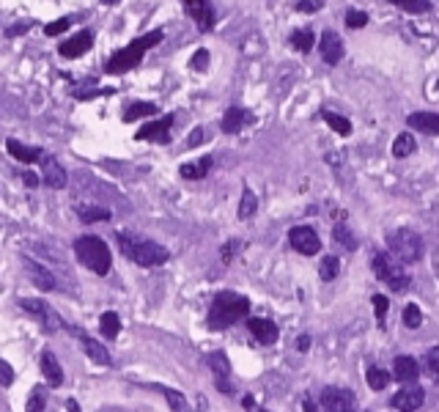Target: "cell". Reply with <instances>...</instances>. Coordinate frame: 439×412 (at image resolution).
Segmentation results:
<instances>
[{
    "label": "cell",
    "mask_w": 439,
    "mask_h": 412,
    "mask_svg": "<svg viewBox=\"0 0 439 412\" xmlns=\"http://www.w3.org/2000/svg\"><path fill=\"white\" fill-rule=\"evenodd\" d=\"M404 324L406 327H412V330H418V327L423 324V313H420V308H418L415 303H409L404 308Z\"/></svg>",
    "instance_id": "39"
},
{
    "label": "cell",
    "mask_w": 439,
    "mask_h": 412,
    "mask_svg": "<svg viewBox=\"0 0 439 412\" xmlns=\"http://www.w3.org/2000/svg\"><path fill=\"white\" fill-rule=\"evenodd\" d=\"M31 28V22H22V25H14V28H9L6 31V36H17V34H25Z\"/></svg>",
    "instance_id": "48"
},
{
    "label": "cell",
    "mask_w": 439,
    "mask_h": 412,
    "mask_svg": "<svg viewBox=\"0 0 439 412\" xmlns=\"http://www.w3.org/2000/svg\"><path fill=\"white\" fill-rule=\"evenodd\" d=\"M190 66L198 69V72H203V69L209 66V50H198V53L193 55V61H190Z\"/></svg>",
    "instance_id": "44"
},
{
    "label": "cell",
    "mask_w": 439,
    "mask_h": 412,
    "mask_svg": "<svg viewBox=\"0 0 439 412\" xmlns=\"http://www.w3.org/2000/svg\"><path fill=\"white\" fill-rule=\"evenodd\" d=\"M184 3V11L193 17V22L198 25L201 34H209L217 22V11L211 6V0H181Z\"/></svg>",
    "instance_id": "10"
},
{
    "label": "cell",
    "mask_w": 439,
    "mask_h": 412,
    "mask_svg": "<svg viewBox=\"0 0 439 412\" xmlns=\"http://www.w3.org/2000/svg\"><path fill=\"white\" fill-rule=\"evenodd\" d=\"M390 379H393V374H387L385 368H368V374H365V382H368L370 391H385L387 385H390Z\"/></svg>",
    "instance_id": "32"
},
{
    "label": "cell",
    "mask_w": 439,
    "mask_h": 412,
    "mask_svg": "<svg viewBox=\"0 0 439 412\" xmlns=\"http://www.w3.org/2000/svg\"><path fill=\"white\" fill-rule=\"evenodd\" d=\"M420 374V366H418V360L409 358V355H398V358L393 360V376L398 379V382H415Z\"/></svg>",
    "instance_id": "22"
},
{
    "label": "cell",
    "mask_w": 439,
    "mask_h": 412,
    "mask_svg": "<svg viewBox=\"0 0 439 412\" xmlns=\"http://www.w3.org/2000/svg\"><path fill=\"white\" fill-rule=\"evenodd\" d=\"M333 236H335V242H340L346 251H357V236L346 228V223H335Z\"/></svg>",
    "instance_id": "36"
},
{
    "label": "cell",
    "mask_w": 439,
    "mask_h": 412,
    "mask_svg": "<svg viewBox=\"0 0 439 412\" xmlns=\"http://www.w3.org/2000/svg\"><path fill=\"white\" fill-rule=\"evenodd\" d=\"M19 308H22L28 316H34L36 322L44 327V333H50V336L64 327V319L55 313L53 305H47L44 300H36V297H19Z\"/></svg>",
    "instance_id": "7"
},
{
    "label": "cell",
    "mask_w": 439,
    "mask_h": 412,
    "mask_svg": "<svg viewBox=\"0 0 439 412\" xmlns=\"http://www.w3.org/2000/svg\"><path fill=\"white\" fill-rule=\"evenodd\" d=\"M415 151H418V141H415L412 132H401V135L393 141V157H398V160H404V157L415 154Z\"/></svg>",
    "instance_id": "27"
},
{
    "label": "cell",
    "mask_w": 439,
    "mask_h": 412,
    "mask_svg": "<svg viewBox=\"0 0 439 412\" xmlns=\"http://www.w3.org/2000/svg\"><path fill=\"white\" fill-rule=\"evenodd\" d=\"M77 333V338L83 341V349H86V355L94 363H99V366H113V358H110V352H107L105 346L99 343V341H94V338H88V336H83L80 330H74Z\"/></svg>",
    "instance_id": "25"
},
{
    "label": "cell",
    "mask_w": 439,
    "mask_h": 412,
    "mask_svg": "<svg viewBox=\"0 0 439 412\" xmlns=\"http://www.w3.org/2000/svg\"><path fill=\"white\" fill-rule=\"evenodd\" d=\"M173 121H176L173 113L159 116V119H154L151 124L143 126L135 138H138V141H154V144H171V129H173Z\"/></svg>",
    "instance_id": "13"
},
{
    "label": "cell",
    "mask_w": 439,
    "mask_h": 412,
    "mask_svg": "<svg viewBox=\"0 0 439 412\" xmlns=\"http://www.w3.org/2000/svg\"><path fill=\"white\" fill-rule=\"evenodd\" d=\"M406 124L412 126V129H418V132H423V135L437 138L439 135V113H428V110L409 113V116H406Z\"/></svg>",
    "instance_id": "19"
},
{
    "label": "cell",
    "mask_w": 439,
    "mask_h": 412,
    "mask_svg": "<svg viewBox=\"0 0 439 412\" xmlns=\"http://www.w3.org/2000/svg\"><path fill=\"white\" fill-rule=\"evenodd\" d=\"M395 9H404L409 14H428L431 11V0H390Z\"/></svg>",
    "instance_id": "35"
},
{
    "label": "cell",
    "mask_w": 439,
    "mask_h": 412,
    "mask_svg": "<svg viewBox=\"0 0 439 412\" xmlns=\"http://www.w3.org/2000/svg\"><path fill=\"white\" fill-rule=\"evenodd\" d=\"M365 25H368V14H365V11H357V9H349V11H346V28L360 31V28H365Z\"/></svg>",
    "instance_id": "41"
},
{
    "label": "cell",
    "mask_w": 439,
    "mask_h": 412,
    "mask_svg": "<svg viewBox=\"0 0 439 412\" xmlns=\"http://www.w3.org/2000/svg\"><path fill=\"white\" fill-rule=\"evenodd\" d=\"M373 308H376V319H379V324H385L387 308H390L385 294H373Z\"/></svg>",
    "instance_id": "43"
},
{
    "label": "cell",
    "mask_w": 439,
    "mask_h": 412,
    "mask_svg": "<svg viewBox=\"0 0 439 412\" xmlns=\"http://www.w3.org/2000/svg\"><path fill=\"white\" fill-rule=\"evenodd\" d=\"M41 181L50 187V190H64L66 187V181H69V174H66V168L58 162L55 154H47L44 151V157H41Z\"/></svg>",
    "instance_id": "12"
},
{
    "label": "cell",
    "mask_w": 439,
    "mask_h": 412,
    "mask_svg": "<svg viewBox=\"0 0 439 412\" xmlns=\"http://www.w3.org/2000/svg\"><path fill=\"white\" fill-rule=\"evenodd\" d=\"M209 363L211 374H214V385H217V391L226 396H233L236 393V382H233V371H231V360L226 352H209Z\"/></svg>",
    "instance_id": "8"
},
{
    "label": "cell",
    "mask_w": 439,
    "mask_h": 412,
    "mask_svg": "<svg viewBox=\"0 0 439 412\" xmlns=\"http://www.w3.org/2000/svg\"><path fill=\"white\" fill-rule=\"evenodd\" d=\"M425 368H428V374L434 379V385L439 388V346L428 349V355H425Z\"/></svg>",
    "instance_id": "40"
},
{
    "label": "cell",
    "mask_w": 439,
    "mask_h": 412,
    "mask_svg": "<svg viewBox=\"0 0 439 412\" xmlns=\"http://www.w3.org/2000/svg\"><path fill=\"white\" fill-rule=\"evenodd\" d=\"M116 242H118V248L121 253L132 261V264H138V267H162L168 258H171V253L168 248H162L159 242L154 239H146L141 233H132V231H118L116 233Z\"/></svg>",
    "instance_id": "1"
},
{
    "label": "cell",
    "mask_w": 439,
    "mask_h": 412,
    "mask_svg": "<svg viewBox=\"0 0 439 412\" xmlns=\"http://www.w3.org/2000/svg\"><path fill=\"white\" fill-rule=\"evenodd\" d=\"M321 119L333 126V132H338V135H343V138L351 135V121L346 119V116H338V113H333V110H321Z\"/></svg>",
    "instance_id": "31"
},
{
    "label": "cell",
    "mask_w": 439,
    "mask_h": 412,
    "mask_svg": "<svg viewBox=\"0 0 439 412\" xmlns=\"http://www.w3.org/2000/svg\"><path fill=\"white\" fill-rule=\"evenodd\" d=\"M162 39H165V34H162V31H151V34H146V36L132 39L126 47H121L118 53H113L110 58H107V61H105V72L107 74H126L129 69L141 66L143 55L148 53L151 47H157Z\"/></svg>",
    "instance_id": "3"
},
{
    "label": "cell",
    "mask_w": 439,
    "mask_h": 412,
    "mask_svg": "<svg viewBox=\"0 0 439 412\" xmlns=\"http://www.w3.org/2000/svg\"><path fill=\"white\" fill-rule=\"evenodd\" d=\"M39 366H41V374L47 376V382H50L53 388H61V385H64V368H61V363H58L53 349H41Z\"/></svg>",
    "instance_id": "20"
},
{
    "label": "cell",
    "mask_w": 439,
    "mask_h": 412,
    "mask_svg": "<svg viewBox=\"0 0 439 412\" xmlns=\"http://www.w3.org/2000/svg\"><path fill=\"white\" fill-rule=\"evenodd\" d=\"M247 313H250V300H247L245 294H236V291H220L209 308L206 324H209V330L220 333V330H228L231 324L242 322Z\"/></svg>",
    "instance_id": "2"
},
{
    "label": "cell",
    "mask_w": 439,
    "mask_h": 412,
    "mask_svg": "<svg viewBox=\"0 0 439 412\" xmlns=\"http://www.w3.org/2000/svg\"><path fill=\"white\" fill-rule=\"evenodd\" d=\"M91 44H94V34L91 31H80V34H74L71 39H66L61 47H58V53L61 58H80V55H86L91 50Z\"/></svg>",
    "instance_id": "18"
},
{
    "label": "cell",
    "mask_w": 439,
    "mask_h": 412,
    "mask_svg": "<svg viewBox=\"0 0 439 412\" xmlns=\"http://www.w3.org/2000/svg\"><path fill=\"white\" fill-rule=\"evenodd\" d=\"M247 330L253 333V338L263 343V346H272L275 341L281 338V330H278V324L269 322V319H261V316H256V319H247Z\"/></svg>",
    "instance_id": "17"
},
{
    "label": "cell",
    "mask_w": 439,
    "mask_h": 412,
    "mask_svg": "<svg viewBox=\"0 0 439 412\" xmlns=\"http://www.w3.org/2000/svg\"><path fill=\"white\" fill-rule=\"evenodd\" d=\"M22 267H25L28 278H31L39 288H44V291H53L55 288V275L44 267V264H39L36 258H31V256H22Z\"/></svg>",
    "instance_id": "16"
},
{
    "label": "cell",
    "mask_w": 439,
    "mask_h": 412,
    "mask_svg": "<svg viewBox=\"0 0 439 412\" xmlns=\"http://www.w3.org/2000/svg\"><path fill=\"white\" fill-rule=\"evenodd\" d=\"M261 412H263V410H261Z\"/></svg>",
    "instance_id": "53"
},
{
    "label": "cell",
    "mask_w": 439,
    "mask_h": 412,
    "mask_svg": "<svg viewBox=\"0 0 439 412\" xmlns=\"http://www.w3.org/2000/svg\"><path fill=\"white\" fill-rule=\"evenodd\" d=\"M338 269H340V261L335 256H324L321 258V267H318V275H321V281H335L338 278Z\"/></svg>",
    "instance_id": "37"
},
{
    "label": "cell",
    "mask_w": 439,
    "mask_h": 412,
    "mask_svg": "<svg viewBox=\"0 0 439 412\" xmlns=\"http://www.w3.org/2000/svg\"><path fill=\"white\" fill-rule=\"evenodd\" d=\"M297 349H299V352H308V349H311V336H299V338H297Z\"/></svg>",
    "instance_id": "49"
},
{
    "label": "cell",
    "mask_w": 439,
    "mask_h": 412,
    "mask_svg": "<svg viewBox=\"0 0 439 412\" xmlns=\"http://www.w3.org/2000/svg\"><path fill=\"white\" fill-rule=\"evenodd\" d=\"M318 50H321V58H324V64H340L343 61V41L340 36L335 34V31H324L321 39H318Z\"/></svg>",
    "instance_id": "15"
},
{
    "label": "cell",
    "mask_w": 439,
    "mask_h": 412,
    "mask_svg": "<svg viewBox=\"0 0 439 412\" xmlns=\"http://www.w3.org/2000/svg\"><path fill=\"white\" fill-rule=\"evenodd\" d=\"M318 9H321V0H299L297 3V11H302V14L305 11L311 14V11H318Z\"/></svg>",
    "instance_id": "46"
},
{
    "label": "cell",
    "mask_w": 439,
    "mask_h": 412,
    "mask_svg": "<svg viewBox=\"0 0 439 412\" xmlns=\"http://www.w3.org/2000/svg\"><path fill=\"white\" fill-rule=\"evenodd\" d=\"M74 253H77L80 264L88 267L91 272H96V275H107L110 272L113 256H110V248H107V242L102 236H94V233L77 236L74 239Z\"/></svg>",
    "instance_id": "4"
},
{
    "label": "cell",
    "mask_w": 439,
    "mask_h": 412,
    "mask_svg": "<svg viewBox=\"0 0 439 412\" xmlns=\"http://www.w3.org/2000/svg\"><path fill=\"white\" fill-rule=\"evenodd\" d=\"M71 28V17H61L55 19V22H50V25H44V34L47 36H61L64 31H69Z\"/></svg>",
    "instance_id": "42"
},
{
    "label": "cell",
    "mask_w": 439,
    "mask_h": 412,
    "mask_svg": "<svg viewBox=\"0 0 439 412\" xmlns=\"http://www.w3.org/2000/svg\"><path fill=\"white\" fill-rule=\"evenodd\" d=\"M201 144H206V129H203V126H195L193 132H190V138H187V146L195 149V146H201Z\"/></svg>",
    "instance_id": "45"
},
{
    "label": "cell",
    "mask_w": 439,
    "mask_h": 412,
    "mask_svg": "<svg viewBox=\"0 0 439 412\" xmlns=\"http://www.w3.org/2000/svg\"><path fill=\"white\" fill-rule=\"evenodd\" d=\"M159 393L168 398V404H171V410L176 412H190V407H187V398H184V393H178V391H173V388H165V385H159L157 388Z\"/></svg>",
    "instance_id": "34"
},
{
    "label": "cell",
    "mask_w": 439,
    "mask_h": 412,
    "mask_svg": "<svg viewBox=\"0 0 439 412\" xmlns=\"http://www.w3.org/2000/svg\"><path fill=\"white\" fill-rule=\"evenodd\" d=\"M44 404H47V396L41 388H34L31 391V398H28V404H25V412H44Z\"/></svg>",
    "instance_id": "38"
},
{
    "label": "cell",
    "mask_w": 439,
    "mask_h": 412,
    "mask_svg": "<svg viewBox=\"0 0 439 412\" xmlns=\"http://www.w3.org/2000/svg\"><path fill=\"white\" fill-rule=\"evenodd\" d=\"M288 242H291V248L302 256H316L321 251V239H318V233L311 228V226H294L291 231H288Z\"/></svg>",
    "instance_id": "11"
},
{
    "label": "cell",
    "mask_w": 439,
    "mask_h": 412,
    "mask_svg": "<svg viewBox=\"0 0 439 412\" xmlns=\"http://www.w3.org/2000/svg\"><path fill=\"white\" fill-rule=\"evenodd\" d=\"M387 248H390V256L401 264H415L423 258V239L412 228H398V231L387 233Z\"/></svg>",
    "instance_id": "5"
},
{
    "label": "cell",
    "mask_w": 439,
    "mask_h": 412,
    "mask_svg": "<svg viewBox=\"0 0 439 412\" xmlns=\"http://www.w3.org/2000/svg\"><path fill=\"white\" fill-rule=\"evenodd\" d=\"M256 209H258V198H256V193L253 190H245L242 193V201H239V220H250V217L256 215Z\"/></svg>",
    "instance_id": "33"
},
{
    "label": "cell",
    "mask_w": 439,
    "mask_h": 412,
    "mask_svg": "<svg viewBox=\"0 0 439 412\" xmlns=\"http://www.w3.org/2000/svg\"><path fill=\"white\" fill-rule=\"evenodd\" d=\"M0 368H3V388H9V385H11V379H14V368H11L6 360H3V366H0Z\"/></svg>",
    "instance_id": "47"
},
{
    "label": "cell",
    "mask_w": 439,
    "mask_h": 412,
    "mask_svg": "<svg viewBox=\"0 0 439 412\" xmlns=\"http://www.w3.org/2000/svg\"><path fill=\"white\" fill-rule=\"evenodd\" d=\"M22 176H25V184H28V187H36V184H39V179H36L34 174H22Z\"/></svg>",
    "instance_id": "51"
},
{
    "label": "cell",
    "mask_w": 439,
    "mask_h": 412,
    "mask_svg": "<svg viewBox=\"0 0 439 412\" xmlns=\"http://www.w3.org/2000/svg\"><path fill=\"white\" fill-rule=\"evenodd\" d=\"M423 401H425V391H423L420 385H409V388L398 391L390 398V404L398 412H418L423 407Z\"/></svg>",
    "instance_id": "14"
},
{
    "label": "cell",
    "mask_w": 439,
    "mask_h": 412,
    "mask_svg": "<svg viewBox=\"0 0 439 412\" xmlns=\"http://www.w3.org/2000/svg\"><path fill=\"white\" fill-rule=\"evenodd\" d=\"M321 410L324 412H357V398L346 388H324L321 391Z\"/></svg>",
    "instance_id": "9"
},
{
    "label": "cell",
    "mask_w": 439,
    "mask_h": 412,
    "mask_svg": "<svg viewBox=\"0 0 439 412\" xmlns=\"http://www.w3.org/2000/svg\"><path fill=\"white\" fill-rule=\"evenodd\" d=\"M211 165H214L211 157H201V160L184 162V165L178 168V176L187 181H198V179H203V176H209Z\"/></svg>",
    "instance_id": "23"
},
{
    "label": "cell",
    "mask_w": 439,
    "mask_h": 412,
    "mask_svg": "<svg viewBox=\"0 0 439 412\" xmlns=\"http://www.w3.org/2000/svg\"><path fill=\"white\" fill-rule=\"evenodd\" d=\"M370 267L376 272V278L385 281L393 291H406L409 288V272L401 264H395V258L390 253H373L370 256Z\"/></svg>",
    "instance_id": "6"
},
{
    "label": "cell",
    "mask_w": 439,
    "mask_h": 412,
    "mask_svg": "<svg viewBox=\"0 0 439 412\" xmlns=\"http://www.w3.org/2000/svg\"><path fill=\"white\" fill-rule=\"evenodd\" d=\"M157 105L154 102H132L129 108L123 110V121H138L143 116H157Z\"/></svg>",
    "instance_id": "30"
},
{
    "label": "cell",
    "mask_w": 439,
    "mask_h": 412,
    "mask_svg": "<svg viewBox=\"0 0 439 412\" xmlns=\"http://www.w3.org/2000/svg\"><path fill=\"white\" fill-rule=\"evenodd\" d=\"M6 149H9V154L14 157V160L19 162H41V157H44V151L41 149H34V146H25V144H19V141H14V138H9L6 141Z\"/></svg>",
    "instance_id": "24"
},
{
    "label": "cell",
    "mask_w": 439,
    "mask_h": 412,
    "mask_svg": "<svg viewBox=\"0 0 439 412\" xmlns=\"http://www.w3.org/2000/svg\"><path fill=\"white\" fill-rule=\"evenodd\" d=\"M250 121H253V116H250L245 108H228L223 113V119H220V129L228 132V135H236V132H242V126H247Z\"/></svg>",
    "instance_id": "21"
},
{
    "label": "cell",
    "mask_w": 439,
    "mask_h": 412,
    "mask_svg": "<svg viewBox=\"0 0 439 412\" xmlns=\"http://www.w3.org/2000/svg\"><path fill=\"white\" fill-rule=\"evenodd\" d=\"M99 330H102V336L105 338H118V333H121V319H118V313L116 311H105L102 316H99Z\"/></svg>",
    "instance_id": "28"
},
{
    "label": "cell",
    "mask_w": 439,
    "mask_h": 412,
    "mask_svg": "<svg viewBox=\"0 0 439 412\" xmlns=\"http://www.w3.org/2000/svg\"><path fill=\"white\" fill-rule=\"evenodd\" d=\"M74 215L80 217V223H102V220H110V212L105 206H94V204H77L74 206Z\"/></svg>",
    "instance_id": "26"
},
{
    "label": "cell",
    "mask_w": 439,
    "mask_h": 412,
    "mask_svg": "<svg viewBox=\"0 0 439 412\" xmlns=\"http://www.w3.org/2000/svg\"><path fill=\"white\" fill-rule=\"evenodd\" d=\"M105 6H116V3H121V0H102Z\"/></svg>",
    "instance_id": "52"
},
{
    "label": "cell",
    "mask_w": 439,
    "mask_h": 412,
    "mask_svg": "<svg viewBox=\"0 0 439 412\" xmlns=\"http://www.w3.org/2000/svg\"><path fill=\"white\" fill-rule=\"evenodd\" d=\"M302 412H321L316 407V401H313V398H305V401H302Z\"/></svg>",
    "instance_id": "50"
},
{
    "label": "cell",
    "mask_w": 439,
    "mask_h": 412,
    "mask_svg": "<svg viewBox=\"0 0 439 412\" xmlns=\"http://www.w3.org/2000/svg\"><path fill=\"white\" fill-rule=\"evenodd\" d=\"M288 41H291V47H294L297 53H311L313 44H316V36H313V31L299 28V31H294V34L288 36Z\"/></svg>",
    "instance_id": "29"
}]
</instances>
